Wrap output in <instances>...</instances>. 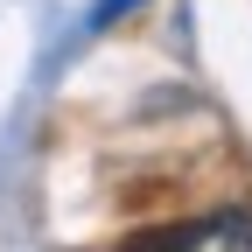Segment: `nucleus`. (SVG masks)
<instances>
[{
	"instance_id": "obj_2",
	"label": "nucleus",
	"mask_w": 252,
	"mask_h": 252,
	"mask_svg": "<svg viewBox=\"0 0 252 252\" xmlns=\"http://www.w3.org/2000/svg\"><path fill=\"white\" fill-rule=\"evenodd\" d=\"M133 7H140V0H98V7H91V28H112V21H126Z\"/></svg>"
},
{
	"instance_id": "obj_1",
	"label": "nucleus",
	"mask_w": 252,
	"mask_h": 252,
	"mask_svg": "<svg viewBox=\"0 0 252 252\" xmlns=\"http://www.w3.org/2000/svg\"><path fill=\"white\" fill-rule=\"evenodd\" d=\"M161 252H252V217L217 210V217H196V224H175L161 238Z\"/></svg>"
}]
</instances>
